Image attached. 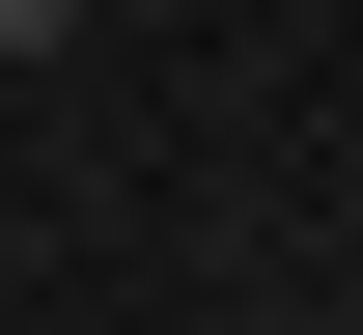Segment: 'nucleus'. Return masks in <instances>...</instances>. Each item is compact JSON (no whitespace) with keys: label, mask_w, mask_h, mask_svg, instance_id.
<instances>
[{"label":"nucleus","mask_w":363,"mask_h":335,"mask_svg":"<svg viewBox=\"0 0 363 335\" xmlns=\"http://www.w3.org/2000/svg\"><path fill=\"white\" fill-rule=\"evenodd\" d=\"M56 28H84V0H0V56H56Z\"/></svg>","instance_id":"obj_1"}]
</instances>
